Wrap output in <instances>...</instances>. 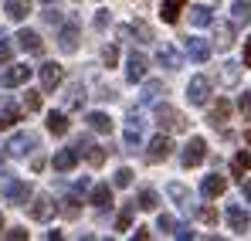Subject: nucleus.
<instances>
[{"label": "nucleus", "instance_id": "1", "mask_svg": "<svg viewBox=\"0 0 251 241\" xmlns=\"http://www.w3.org/2000/svg\"><path fill=\"white\" fill-rule=\"evenodd\" d=\"M156 122H160V129H167V133H183L187 129V119H183V112H176L173 106H156Z\"/></svg>", "mask_w": 251, "mask_h": 241}, {"label": "nucleus", "instance_id": "2", "mask_svg": "<svg viewBox=\"0 0 251 241\" xmlns=\"http://www.w3.org/2000/svg\"><path fill=\"white\" fill-rule=\"evenodd\" d=\"M207 157V143H204V136H190V143L183 146V153H180V163L190 170V166H201Z\"/></svg>", "mask_w": 251, "mask_h": 241}, {"label": "nucleus", "instance_id": "3", "mask_svg": "<svg viewBox=\"0 0 251 241\" xmlns=\"http://www.w3.org/2000/svg\"><path fill=\"white\" fill-rule=\"evenodd\" d=\"M210 99V79L207 75H194L187 81V102L190 106H207Z\"/></svg>", "mask_w": 251, "mask_h": 241}, {"label": "nucleus", "instance_id": "4", "mask_svg": "<svg viewBox=\"0 0 251 241\" xmlns=\"http://www.w3.org/2000/svg\"><path fill=\"white\" fill-rule=\"evenodd\" d=\"M78 38H82L78 21H65L61 31H58V48H61L65 54H75V51H78Z\"/></svg>", "mask_w": 251, "mask_h": 241}, {"label": "nucleus", "instance_id": "5", "mask_svg": "<svg viewBox=\"0 0 251 241\" xmlns=\"http://www.w3.org/2000/svg\"><path fill=\"white\" fill-rule=\"evenodd\" d=\"M3 197H7V204H14V207H24V204H27V197H31L27 180H17V177L3 180Z\"/></svg>", "mask_w": 251, "mask_h": 241}, {"label": "nucleus", "instance_id": "6", "mask_svg": "<svg viewBox=\"0 0 251 241\" xmlns=\"http://www.w3.org/2000/svg\"><path fill=\"white\" fill-rule=\"evenodd\" d=\"M34 146H38V136H34V133H14V136L7 139L3 150H7L10 157H27Z\"/></svg>", "mask_w": 251, "mask_h": 241}, {"label": "nucleus", "instance_id": "7", "mask_svg": "<svg viewBox=\"0 0 251 241\" xmlns=\"http://www.w3.org/2000/svg\"><path fill=\"white\" fill-rule=\"evenodd\" d=\"M38 75H41V88L44 92H54V88L61 85V79H65V68H61L58 61H44L41 68H38Z\"/></svg>", "mask_w": 251, "mask_h": 241}, {"label": "nucleus", "instance_id": "8", "mask_svg": "<svg viewBox=\"0 0 251 241\" xmlns=\"http://www.w3.org/2000/svg\"><path fill=\"white\" fill-rule=\"evenodd\" d=\"M143 129H146L143 116H139V112H129V119H126V133H123V139H126L129 150H136V146L143 143Z\"/></svg>", "mask_w": 251, "mask_h": 241}, {"label": "nucleus", "instance_id": "9", "mask_svg": "<svg viewBox=\"0 0 251 241\" xmlns=\"http://www.w3.org/2000/svg\"><path fill=\"white\" fill-rule=\"evenodd\" d=\"M173 153V143H170V136L167 133H160V136H153L150 139V150H146V160L150 163H163Z\"/></svg>", "mask_w": 251, "mask_h": 241}, {"label": "nucleus", "instance_id": "10", "mask_svg": "<svg viewBox=\"0 0 251 241\" xmlns=\"http://www.w3.org/2000/svg\"><path fill=\"white\" fill-rule=\"evenodd\" d=\"M224 221H227V228L231 231H248V224H251V217H248V211L241 207V204H227V211H224Z\"/></svg>", "mask_w": 251, "mask_h": 241}, {"label": "nucleus", "instance_id": "11", "mask_svg": "<svg viewBox=\"0 0 251 241\" xmlns=\"http://www.w3.org/2000/svg\"><path fill=\"white\" fill-rule=\"evenodd\" d=\"M126 79L132 81V85L146 79V54H143V51H132V54L126 58Z\"/></svg>", "mask_w": 251, "mask_h": 241}, {"label": "nucleus", "instance_id": "12", "mask_svg": "<svg viewBox=\"0 0 251 241\" xmlns=\"http://www.w3.org/2000/svg\"><path fill=\"white\" fill-rule=\"evenodd\" d=\"M183 48H187V58L197 61V65H204V61L210 58V41H204V38H187Z\"/></svg>", "mask_w": 251, "mask_h": 241}, {"label": "nucleus", "instance_id": "13", "mask_svg": "<svg viewBox=\"0 0 251 241\" xmlns=\"http://www.w3.org/2000/svg\"><path fill=\"white\" fill-rule=\"evenodd\" d=\"M17 44L27 51V54H44V41L38 31H27V27H21L17 31Z\"/></svg>", "mask_w": 251, "mask_h": 241}, {"label": "nucleus", "instance_id": "14", "mask_svg": "<svg viewBox=\"0 0 251 241\" xmlns=\"http://www.w3.org/2000/svg\"><path fill=\"white\" fill-rule=\"evenodd\" d=\"M224 190H227V180H224L221 173H210V177H204V180H201V194H204L207 201H214V197H221Z\"/></svg>", "mask_w": 251, "mask_h": 241}, {"label": "nucleus", "instance_id": "15", "mask_svg": "<svg viewBox=\"0 0 251 241\" xmlns=\"http://www.w3.org/2000/svg\"><path fill=\"white\" fill-rule=\"evenodd\" d=\"M75 163H78V150H75V146H72V150H58V153L51 157V166H54L58 173H72Z\"/></svg>", "mask_w": 251, "mask_h": 241}, {"label": "nucleus", "instance_id": "16", "mask_svg": "<svg viewBox=\"0 0 251 241\" xmlns=\"http://www.w3.org/2000/svg\"><path fill=\"white\" fill-rule=\"evenodd\" d=\"M31 79V68H27V65H10V68H7V72H3V85H7V88H17V85H24V81Z\"/></svg>", "mask_w": 251, "mask_h": 241}, {"label": "nucleus", "instance_id": "17", "mask_svg": "<svg viewBox=\"0 0 251 241\" xmlns=\"http://www.w3.org/2000/svg\"><path fill=\"white\" fill-rule=\"evenodd\" d=\"M27 214H31L34 221H48V217L54 214V204H51V197H48V194H38V197H34V204H31V211H27Z\"/></svg>", "mask_w": 251, "mask_h": 241}, {"label": "nucleus", "instance_id": "18", "mask_svg": "<svg viewBox=\"0 0 251 241\" xmlns=\"http://www.w3.org/2000/svg\"><path fill=\"white\" fill-rule=\"evenodd\" d=\"M156 61H160L163 68H170V72H176V68L183 65V58H180V51H176L173 44H163V48L156 51Z\"/></svg>", "mask_w": 251, "mask_h": 241}, {"label": "nucleus", "instance_id": "19", "mask_svg": "<svg viewBox=\"0 0 251 241\" xmlns=\"http://www.w3.org/2000/svg\"><path fill=\"white\" fill-rule=\"evenodd\" d=\"M163 92H167V85H163V81H156V79L146 81V79H143V95H139V102H143V106H153Z\"/></svg>", "mask_w": 251, "mask_h": 241}, {"label": "nucleus", "instance_id": "20", "mask_svg": "<svg viewBox=\"0 0 251 241\" xmlns=\"http://www.w3.org/2000/svg\"><path fill=\"white\" fill-rule=\"evenodd\" d=\"M190 24H194V27H210V24H214V14H210L207 3H194V7H190Z\"/></svg>", "mask_w": 251, "mask_h": 241}, {"label": "nucleus", "instance_id": "21", "mask_svg": "<svg viewBox=\"0 0 251 241\" xmlns=\"http://www.w3.org/2000/svg\"><path fill=\"white\" fill-rule=\"evenodd\" d=\"M3 14H7L10 21H24V17L31 14V0H7V3H3Z\"/></svg>", "mask_w": 251, "mask_h": 241}, {"label": "nucleus", "instance_id": "22", "mask_svg": "<svg viewBox=\"0 0 251 241\" xmlns=\"http://www.w3.org/2000/svg\"><path fill=\"white\" fill-rule=\"evenodd\" d=\"M214 34H217V48H231V41H234V24H227V21H217L214 24Z\"/></svg>", "mask_w": 251, "mask_h": 241}, {"label": "nucleus", "instance_id": "23", "mask_svg": "<svg viewBox=\"0 0 251 241\" xmlns=\"http://www.w3.org/2000/svg\"><path fill=\"white\" fill-rule=\"evenodd\" d=\"M183 3H187V0H163V3H160V17H163L167 24H176V17H180V10H183Z\"/></svg>", "mask_w": 251, "mask_h": 241}, {"label": "nucleus", "instance_id": "24", "mask_svg": "<svg viewBox=\"0 0 251 241\" xmlns=\"http://www.w3.org/2000/svg\"><path fill=\"white\" fill-rule=\"evenodd\" d=\"M92 204H95L99 211L109 207V204H112V187H109V184H95V187H92Z\"/></svg>", "mask_w": 251, "mask_h": 241}, {"label": "nucleus", "instance_id": "25", "mask_svg": "<svg viewBox=\"0 0 251 241\" xmlns=\"http://www.w3.org/2000/svg\"><path fill=\"white\" fill-rule=\"evenodd\" d=\"M248 170H251V153H248V150H241V153L231 160V173H234L238 180H245V173H248Z\"/></svg>", "mask_w": 251, "mask_h": 241}, {"label": "nucleus", "instance_id": "26", "mask_svg": "<svg viewBox=\"0 0 251 241\" xmlns=\"http://www.w3.org/2000/svg\"><path fill=\"white\" fill-rule=\"evenodd\" d=\"M227 116H231V102L227 99H217V106L210 109V126H224Z\"/></svg>", "mask_w": 251, "mask_h": 241}, {"label": "nucleus", "instance_id": "27", "mask_svg": "<svg viewBox=\"0 0 251 241\" xmlns=\"http://www.w3.org/2000/svg\"><path fill=\"white\" fill-rule=\"evenodd\" d=\"M238 79H241V65L238 61H224L221 65V81L224 85H238Z\"/></svg>", "mask_w": 251, "mask_h": 241}, {"label": "nucleus", "instance_id": "28", "mask_svg": "<svg viewBox=\"0 0 251 241\" xmlns=\"http://www.w3.org/2000/svg\"><path fill=\"white\" fill-rule=\"evenodd\" d=\"M88 129L92 133H109L112 129V119L105 112H88Z\"/></svg>", "mask_w": 251, "mask_h": 241}, {"label": "nucleus", "instance_id": "29", "mask_svg": "<svg viewBox=\"0 0 251 241\" xmlns=\"http://www.w3.org/2000/svg\"><path fill=\"white\" fill-rule=\"evenodd\" d=\"M48 129H51L54 136H65V133H68V119H65V112H48Z\"/></svg>", "mask_w": 251, "mask_h": 241}, {"label": "nucleus", "instance_id": "30", "mask_svg": "<svg viewBox=\"0 0 251 241\" xmlns=\"http://www.w3.org/2000/svg\"><path fill=\"white\" fill-rule=\"evenodd\" d=\"M167 194H170V197H173L176 204H180V207H187V211H190V190H187L183 184H170Z\"/></svg>", "mask_w": 251, "mask_h": 241}, {"label": "nucleus", "instance_id": "31", "mask_svg": "<svg viewBox=\"0 0 251 241\" xmlns=\"http://www.w3.org/2000/svg\"><path fill=\"white\" fill-rule=\"evenodd\" d=\"M136 207H139V211H156V207H160V197H156V190H139V197H136Z\"/></svg>", "mask_w": 251, "mask_h": 241}, {"label": "nucleus", "instance_id": "32", "mask_svg": "<svg viewBox=\"0 0 251 241\" xmlns=\"http://www.w3.org/2000/svg\"><path fill=\"white\" fill-rule=\"evenodd\" d=\"M132 214H136V201H129L119 211V217H116V231H129V224H132Z\"/></svg>", "mask_w": 251, "mask_h": 241}, {"label": "nucleus", "instance_id": "33", "mask_svg": "<svg viewBox=\"0 0 251 241\" xmlns=\"http://www.w3.org/2000/svg\"><path fill=\"white\" fill-rule=\"evenodd\" d=\"M82 102H85V88L75 81V85H68V99H65V106L68 109H82Z\"/></svg>", "mask_w": 251, "mask_h": 241}, {"label": "nucleus", "instance_id": "34", "mask_svg": "<svg viewBox=\"0 0 251 241\" xmlns=\"http://www.w3.org/2000/svg\"><path fill=\"white\" fill-rule=\"evenodd\" d=\"M231 14H234L238 24L248 21V17H251V0H231Z\"/></svg>", "mask_w": 251, "mask_h": 241}, {"label": "nucleus", "instance_id": "35", "mask_svg": "<svg viewBox=\"0 0 251 241\" xmlns=\"http://www.w3.org/2000/svg\"><path fill=\"white\" fill-rule=\"evenodd\" d=\"M85 160L92 163V166H102V163H105V146H95V143H92V146L85 150Z\"/></svg>", "mask_w": 251, "mask_h": 241}, {"label": "nucleus", "instance_id": "36", "mask_svg": "<svg viewBox=\"0 0 251 241\" xmlns=\"http://www.w3.org/2000/svg\"><path fill=\"white\" fill-rule=\"evenodd\" d=\"M136 38H143V41H153V27L146 24V21H132V27H129Z\"/></svg>", "mask_w": 251, "mask_h": 241}, {"label": "nucleus", "instance_id": "37", "mask_svg": "<svg viewBox=\"0 0 251 241\" xmlns=\"http://www.w3.org/2000/svg\"><path fill=\"white\" fill-rule=\"evenodd\" d=\"M112 184H116V187H129V184H132V170H129V166H119L116 177H112Z\"/></svg>", "mask_w": 251, "mask_h": 241}, {"label": "nucleus", "instance_id": "38", "mask_svg": "<svg viewBox=\"0 0 251 241\" xmlns=\"http://www.w3.org/2000/svg\"><path fill=\"white\" fill-rule=\"evenodd\" d=\"M14 122H17V109H10V106L0 109V129H10Z\"/></svg>", "mask_w": 251, "mask_h": 241}, {"label": "nucleus", "instance_id": "39", "mask_svg": "<svg viewBox=\"0 0 251 241\" xmlns=\"http://www.w3.org/2000/svg\"><path fill=\"white\" fill-rule=\"evenodd\" d=\"M156 228L167 231V235H173V231H176V221H173L170 214H160V217H156Z\"/></svg>", "mask_w": 251, "mask_h": 241}, {"label": "nucleus", "instance_id": "40", "mask_svg": "<svg viewBox=\"0 0 251 241\" xmlns=\"http://www.w3.org/2000/svg\"><path fill=\"white\" fill-rule=\"evenodd\" d=\"M24 109H27V112H38V109H41V95H38V92H27V95H24Z\"/></svg>", "mask_w": 251, "mask_h": 241}, {"label": "nucleus", "instance_id": "41", "mask_svg": "<svg viewBox=\"0 0 251 241\" xmlns=\"http://www.w3.org/2000/svg\"><path fill=\"white\" fill-rule=\"evenodd\" d=\"M102 61H105V65H109V68H112V65H116V61H119V48H112V44H109V48H105V51H102Z\"/></svg>", "mask_w": 251, "mask_h": 241}, {"label": "nucleus", "instance_id": "42", "mask_svg": "<svg viewBox=\"0 0 251 241\" xmlns=\"http://www.w3.org/2000/svg\"><path fill=\"white\" fill-rule=\"evenodd\" d=\"M61 214H65V217H78V201H75V197H68L65 207H61Z\"/></svg>", "mask_w": 251, "mask_h": 241}, {"label": "nucleus", "instance_id": "43", "mask_svg": "<svg viewBox=\"0 0 251 241\" xmlns=\"http://www.w3.org/2000/svg\"><path fill=\"white\" fill-rule=\"evenodd\" d=\"M109 21H112V14H109V10H99V14H95V27H99V31H105V27H109Z\"/></svg>", "mask_w": 251, "mask_h": 241}, {"label": "nucleus", "instance_id": "44", "mask_svg": "<svg viewBox=\"0 0 251 241\" xmlns=\"http://www.w3.org/2000/svg\"><path fill=\"white\" fill-rule=\"evenodd\" d=\"M10 54H14V48H10V41L0 34V61H10Z\"/></svg>", "mask_w": 251, "mask_h": 241}, {"label": "nucleus", "instance_id": "45", "mask_svg": "<svg viewBox=\"0 0 251 241\" xmlns=\"http://www.w3.org/2000/svg\"><path fill=\"white\" fill-rule=\"evenodd\" d=\"M173 238H180V241L194 238V231H190V224H176V231H173Z\"/></svg>", "mask_w": 251, "mask_h": 241}, {"label": "nucleus", "instance_id": "46", "mask_svg": "<svg viewBox=\"0 0 251 241\" xmlns=\"http://www.w3.org/2000/svg\"><path fill=\"white\" fill-rule=\"evenodd\" d=\"M201 221H204V224H217V211H214V207H204V211H201Z\"/></svg>", "mask_w": 251, "mask_h": 241}, {"label": "nucleus", "instance_id": "47", "mask_svg": "<svg viewBox=\"0 0 251 241\" xmlns=\"http://www.w3.org/2000/svg\"><path fill=\"white\" fill-rule=\"evenodd\" d=\"M238 109H241L245 116H251V92H245V95L238 99Z\"/></svg>", "mask_w": 251, "mask_h": 241}, {"label": "nucleus", "instance_id": "48", "mask_svg": "<svg viewBox=\"0 0 251 241\" xmlns=\"http://www.w3.org/2000/svg\"><path fill=\"white\" fill-rule=\"evenodd\" d=\"M41 17H44V21H48V24H61V14H58L54 7H48V10H44Z\"/></svg>", "mask_w": 251, "mask_h": 241}, {"label": "nucleus", "instance_id": "49", "mask_svg": "<svg viewBox=\"0 0 251 241\" xmlns=\"http://www.w3.org/2000/svg\"><path fill=\"white\" fill-rule=\"evenodd\" d=\"M7 238H10V241H24V238H27V231H24V228H10Z\"/></svg>", "mask_w": 251, "mask_h": 241}, {"label": "nucleus", "instance_id": "50", "mask_svg": "<svg viewBox=\"0 0 251 241\" xmlns=\"http://www.w3.org/2000/svg\"><path fill=\"white\" fill-rule=\"evenodd\" d=\"M245 68H251V38L245 41Z\"/></svg>", "mask_w": 251, "mask_h": 241}, {"label": "nucleus", "instance_id": "51", "mask_svg": "<svg viewBox=\"0 0 251 241\" xmlns=\"http://www.w3.org/2000/svg\"><path fill=\"white\" fill-rule=\"evenodd\" d=\"M150 238V228H136V241H146Z\"/></svg>", "mask_w": 251, "mask_h": 241}, {"label": "nucleus", "instance_id": "52", "mask_svg": "<svg viewBox=\"0 0 251 241\" xmlns=\"http://www.w3.org/2000/svg\"><path fill=\"white\" fill-rule=\"evenodd\" d=\"M241 187H245V201H251V180H241Z\"/></svg>", "mask_w": 251, "mask_h": 241}, {"label": "nucleus", "instance_id": "53", "mask_svg": "<svg viewBox=\"0 0 251 241\" xmlns=\"http://www.w3.org/2000/svg\"><path fill=\"white\" fill-rule=\"evenodd\" d=\"M0 231H3V214H0Z\"/></svg>", "mask_w": 251, "mask_h": 241}, {"label": "nucleus", "instance_id": "54", "mask_svg": "<svg viewBox=\"0 0 251 241\" xmlns=\"http://www.w3.org/2000/svg\"><path fill=\"white\" fill-rule=\"evenodd\" d=\"M44 3H51V0H44Z\"/></svg>", "mask_w": 251, "mask_h": 241}]
</instances>
